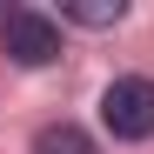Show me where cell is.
I'll list each match as a JSON object with an SVG mask.
<instances>
[{
  "label": "cell",
  "instance_id": "1",
  "mask_svg": "<svg viewBox=\"0 0 154 154\" xmlns=\"http://www.w3.org/2000/svg\"><path fill=\"white\" fill-rule=\"evenodd\" d=\"M100 127H107L114 141H147L154 134V81L147 74L107 81V94H100Z\"/></svg>",
  "mask_w": 154,
  "mask_h": 154
},
{
  "label": "cell",
  "instance_id": "2",
  "mask_svg": "<svg viewBox=\"0 0 154 154\" xmlns=\"http://www.w3.org/2000/svg\"><path fill=\"white\" fill-rule=\"evenodd\" d=\"M0 40H7V54H14L20 67H54V60H60V27H54L40 7H14L7 20H0Z\"/></svg>",
  "mask_w": 154,
  "mask_h": 154
},
{
  "label": "cell",
  "instance_id": "3",
  "mask_svg": "<svg viewBox=\"0 0 154 154\" xmlns=\"http://www.w3.org/2000/svg\"><path fill=\"white\" fill-rule=\"evenodd\" d=\"M34 154H94V134L74 127V121H54V127L34 134Z\"/></svg>",
  "mask_w": 154,
  "mask_h": 154
},
{
  "label": "cell",
  "instance_id": "4",
  "mask_svg": "<svg viewBox=\"0 0 154 154\" xmlns=\"http://www.w3.org/2000/svg\"><path fill=\"white\" fill-rule=\"evenodd\" d=\"M67 20H81V27H121L127 20V0H60Z\"/></svg>",
  "mask_w": 154,
  "mask_h": 154
}]
</instances>
